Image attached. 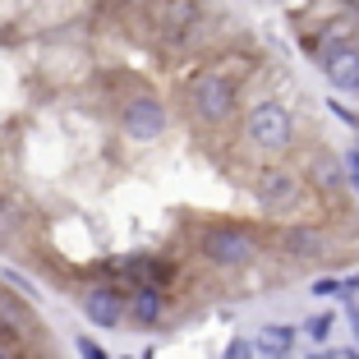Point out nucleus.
<instances>
[{"instance_id":"9b49d317","label":"nucleus","mask_w":359,"mask_h":359,"mask_svg":"<svg viewBox=\"0 0 359 359\" xmlns=\"http://www.w3.org/2000/svg\"><path fill=\"white\" fill-rule=\"evenodd\" d=\"M299 332H304V337L313 341V346H323V341L332 337V313H313V318H309V323H304Z\"/></svg>"},{"instance_id":"4be33fe9","label":"nucleus","mask_w":359,"mask_h":359,"mask_svg":"<svg viewBox=\"0 0 359 359\" xmlns=\"http://www.w3.org/2000/svg\"><path fill=\"white\" fill-rule=\"evenodd\" d=\"M125 359H129V355H125Z\"/></svg>"},{"instance_id":"dca6fc26","label":"nucleus","mask_w":359,"mask_h":359,"mask_svg":"<svg viewBox=\"0 0 359 359\" xmlns=\"http://www.w3.org/2000/svg\"><path fill=\"white\" fill-rule=\"evenodd\" d=\"M313 295H341V281H332V276H318V281H313Z\"/></svg>"},{"instance_id":"4468645a","label":"nucleus","mask_w":359,"mask_h":359,"mask_svg":"<svg viewBox=\"0 0 359 359\" xmlns=\"http://www.w3.org/2000/svg\"><path fill=\"white\" fill-rule=\"evenodd\" d=\"M74 350H79V355H83V359H111V355H106V350L97 346L93 337H79V341H74Z\"/></svg>"},{"instance_id":"f3484780","label":"nucleus","mask_w":359,"mask_h":359,"mask_svg":"<svg viewBox=\"0 0 359 359\" xmlns=\"http://www.w3.org/2000/svg\"><path fill=\"white\" fill-rule=\"evenodd\" d=\"M346 166H350V175H355V180H350V184H355V189H359V152H350V161H346Z\"/></svg>"},{"instance_id":"9d476101","label":"nucleus","mask_w":359,"mask_h":359,"mask_svg":"<svg viewBox=\"0 0 359 359\" xmlns=\"http://www.w3.org/2000/svg\"><path fill=\"white\" fill-rule=\"evenodd\" d=\"M290 341H295V327H285V323H267V327L258 332L254 350H263V355H285Z\"/></svg>"},{"instance_id":"2eb2a0df","label":"nucleus","mask_w":359,"mask_h":359,"mask_svg":"<svg viewBox=\"0 0 359 359\" xmlns=\"http://www.w3.org/2000/svg\"><path fill=\"white\" fill-rule=\"evenodd\" d=\"M226 359H254V341H244V337H235L231 346H226Z\"/></svg>"},{"instance_id":"423d86ee","label":"nucleus","mask_w":359,"mask_h":359,"mask_svg":"<svg viewBox=\"0 0 359 359\" xmlns=\"http://www.w3.org/2000/svg\"><path fill=\"white\" fill-rule=\"evenodd\" d=\"M323 74H327V83L337 88V93H359V51L355 46H332L327 55H323Z\"/></svg>"},{"instance_id":"412c9836","label":"nucleus","mask_w":359,"mask_h":359,"mask_svg":"<svg viewBox=\"0 0 359 359\" xmlns=\"http://www.w3.org/2000/svg\"><path fill=\"white\" fill-rule=\"evenodd\" d=\"M276 359H290V355H276Z\"/></svg>"},{"instance_id":"0eeeda50","label":"nucleus","mask_w":359,"mask_h":359,"mask_svg":"<svg viewBox=\"0 0 359 359\" xmlns=\"http://www.w3.org/2000/svg\"><path fill=\"white\" fill-rule=\"evenodd\" d=\"M125 313L134 318L138 327H157L161 313H166V290L161 285H134L125 299Z\"/></svg>"},{"instance_id":"a211bd4d","label":"nucleus","mask_w":359,"mask_h":359,"mask_svg":"<svg viewBox=\"0 0 359 359\" xmlns=\"http://www.w3.org/2000/svg\"><path fill=\"white\" fill-rule=\"evenodd\" d=\"M350 327H355V341H359V304H350Z\"/></svg>"},{"instance_id":"1a4fd4ad","label":"nucleus","mask_w":359,"mask_h":359,"mask_svg":"<svg viewBox=\"0 0 359 359\" xmlns=\"http://www.w3.org/2000/svg\"><path fill=\"white\" fill-rule=\"evenodd\" d=\"M258 198L272 208V203H290L295 198V175L290 170H263L258 175Z\"/></svg>"},{"instance_id":"6ab92c4d","label":"nucleus","mask_w":359,"mask_h":359,"mask_svg":"<svg viewBox=\"0 0 359 359\" xmlns=\"http://www.w3.org/2000/svg\"><path fill=\"white\" fill-rule=\"evenodd\" d=\"M309 359H337V355H327V350H318V355H309Z\"/></svg>"},{"instance_id":"20e7f679","label":"nucleus","mask_w":359,"mask_h":359,"mask_svg":"<svg viewBox=\"0 0 359 359\" xmlns=\"http://www.w3.org/2000/svg\"><path fill=\"white\" fill-rule=\"evenodd\" d=\"M120 125H125L129 138L148 143V138H161V134H166L170 111H166V102H161V97L138 93V97H129V102H125V111H120Z\"/></svg>"},{"instance_id":"ddd939ff","label":"nucleus","mask_w":359,"mask_h":359,"mask_svg":"<svg viewBox=\"0 0 359 359\" xmlns=\"http://www.w3.org/2000/svg\"><path fill=\"white\" fill-rule=\"evenodd\" d=\"M318 175H323V184H327V189H337V184H341V166H337V161H327V157L318 161Z\"/></svg>"},{"instance_id":"39448f33","label":"nucleus","mask_w":359,"mask_h":359,"mask_svg":"<svg viewBox=\"0 0 359 359\" xmlns=\"http://www.w3.org/2000/svg\"><path fill=\"white\" fill-rule=\"evenodd\" d=\"M83 313L93 327H120L125 323V290H116V285H88L83 290Z\"/></svg>"},{"instance_id":"f257e3e1","label":"nucleus","mask_w":359,"mask_h":359,"mask_svg":"<svg viewBox=\"0 0 359 359\" xmlns=\"http://www.w3.org/2000/svg\"><path fill=\"white\" fill-rule=\"evenodd\" d=\"M240 106V88L222 74V69H203L189 79V111L203 125H226Z\"/></svg>"},{"instance_id":"7ed1b4c3","label":"nucleus","mask_w":359,"mask_h":359,"mask_svg":"<svg viewBox=\"0 0 359 359\" xmlns=\"http://www.w3.org/2000/svg\"><path fill=\"white\" fill-rule=\"evenodd\" d=\"M258 254V240L249 231H240V226H212L208 235H203V258H208L212 267H249Z\"/></svg>"},{"instance_id":"f03ea898","label":"nucleus","mask_w":359,"mask_h":359,"mask_svg":"<svg viewBox=\"0 0 359 359\" xmlns=\"http://www.w3.org/2000/svg\"><path fill=\"white\" fill-rule=\"evenodd\" d=\"M244 134L258 152H285L295 143V116L285 111L281 102H258L244 120Z\"/></svg>"},{"instance_id":"6e6552de","label":"nucleus","mask_w":359,"mask_h":359,"mask_svg":"<svg viewBox=\"0 0 359 359\" xmlns=\"http://www.w3.org/2000/svg\"><path fill=\"white\" fill-rule=\"evenodd\" d=\"M323 249H327V240L313 226H290L285 231V254L290 258H323Z\"/></svg>"},{"instance_id":"aec40b11","label":"nucleus","mask_w":359,"mask_h":359,"mask_svg":"<svg viewBox=\"0 0 359 359\" xmlns=\"http://www.w3.org/2000/svg\"><path fill=\"white\" fill-rule=\"evenodd\" d=\"M0 359H10V350H5V346H0Z\"/></svg>"},{"instance_id":"f8f14e48","label":"nucleus","mask_w":359,"mask_h":359,"mask_svg":"<svg viewBox=\"0 0 359 359\" xmlns=\"http://www.w3.org/2000/svg\"><path fill=\"white\" fill-rule=\"evenodd\" d=\"M0 327H10V332H19V327H23V309L14 304L5 290H0Z\"/></svg>"}]
</instances>
